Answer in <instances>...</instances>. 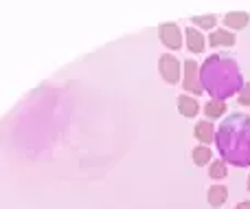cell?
<instances>
[{
    "instance_id": "1",
    "label": "cell",
    "mask_w": 250,
    "mask_h": 209,
    "mask_svg": "<svg viewBox=\"0 0 250 209\" xmlns=\"http://www.w3.org/2000/svg\"><path fill=\"white\" fill-rule=\"evenodd\" d=\"M217 148L224 161L233 165H250V117L248 115H230L224 119L215 135Z\"/></svg>"
},
{
    "instance_id": "2",
    "label": "cell",
    "mask_w": 250,
    "mask_h": 209,
    "mask_svg": "<svg viewBox=\"0 0 250 209\" xmlns=\"http://www.w3.org/2000/svg\"><path fill=\"white\" fill-rule=\"evenodd\" d=\"M200 84L215 99H226L242 88V73L237 62L224 55H211L200 69Z\"/></svg>"
},
{
    "instance_id": "3",
    "label": "cell",
    "mask_w": 250,
    "mask_h": 209,
    "mask_svg": "<svg viewBox=\"0 0 250 209\" xmlns=\"http://www.w3.org/2000/svg\"><path fill=\"white\" fill-rule=\"evenodd\" d=\"M158 69H160V75H163L165 82L176 84L178 79H180V62H178L173 55H163L160 57Z\"/></svg>"
},
{
    "instance_id": "4",
    "label": "cell",
    "mask_w": 250,
    "mask_h": 209,
    "mask_svg": "<svg viewBox=\"0 0 250 209\" xmlns=\"http://www.w3.org/2000/svg\"><path fill=\"white\" fill-rule=\"evenodd\" d=\"M185 88L191 91L193 95H200L204 91L202 84H200V69L193 60L185 62Z\"/></svg>"
},
{
    "instance_id": "5",
    "label": "cell",
    "mask_w": 250,
    "mask_h": 209,
    "mask_svg": "<svg viewBox=\"0 0 250 209\" xmlns=\"http://www.w3.org/2000/svg\"><path fill=\"white\" fill-rule=\"evenodd\" d=\"M160 40L167 48H180L182 46V33L176 24L167 22V24H160Z\"/></svg>"
},
{
    "instance_id": "6",
    "label": "cell",
    "mask_w": 250,
    "mask_h": 209,
    "mask_svg": "<svg viewBox=\"0 0 250 209\" xmlns=\"http://www.w3.org/2000/svg\"><path fill=\"white\" fill-rule=\"evenodd\" d=\"M178 110H180V115H185V117H195L198 110H200V106H198L195 99L182 95V97H178Z\"/></svg>"
},
{
    "instance_id": "7",
    "label": "cell",
    "mask_w": 250,
    "mask_h": 209,
    "mask_svg": "<svg viewBox=\"0 0 250 209\" xmlns=\"http://www.w3.org/2000/svg\"><path fill=\"white\" fill-rule=\"evenodd\" d=\"M226 198H229V189H226L224 185H213V187L208 189V205L220 207L226 203Z\"/></svg>"
},
{
    "instance_id": "8",
    "label": "cell",
    "mask_w": 250,
    "mask_h": 209,
    "mask_svg": "<svg viewBox=\"0 0 250 209\" xmlns=\"http://www.w3.org/2000/svg\"><path fill=\"white\" fill-rule=\"evenodd\" d=\"M187 46L193 53H202L204 51V35L198 29H187Z\"/></svg>"
},
{
    "instance_id": "9",
    "label": "cell",
    "mask_w": 250,
    "mask_h": 209,
    "mask_svg": "<svg viewBox=\"0 0 250 209\" xmlns=\"http://www.w3.org/2000/svg\"><path fill=\"white\" fill-rule=\"evenodd\" d=\"M208 42H211V46H233L235 35L229 33V31H213Z\"/></svg>"
},
{
    "instance_id": "10",
    "label": "cell",
    "mask_w": 250,
    "mask_h": 209,
    "mask_svg": "<svg viewBox=\"0 0 250 209\" xmlns=\"http://www.w3.org/2000/svg\"><path fill=\"white\" fill-rule=\"evenodd\" d=\"M195 139H200L202 143H211L215 139V130H213L211 121H200L195 126Z\"/></svg>"
},
{
    "instance_id": "11",
    "label": "cell",
    "mask_w": 250,
    "mask_h": 209,
    "mask_svg": "<svg viewBox=\"0 0 250 209\" xmlns=\"http://www.w3.org/2000/svg\"><path fill=\"white\" fill-rule=\"evenodd\" d=\"M224 24H226V26H230V29H244V26L248 24V13H242V11L226 13Z\"/></svg>"
},
{
    "instance_id": "12",
    "label": "cell",
    "mask_w": 250,
    "mask_h": 209,
    "mask_svg": "<svg viewBox=\"0 0 250 209\" xmlns=\"http://www.w3.org/2000/svg\"><path fill=\"white\" fill-rule=\"evenodd\" d=\"M204 113H207L208 119H217V117H222V115L226 113V104L224 101H220V99H213V101H208V104L204 106Z\"/></svg>"
},
{
    "instance_id": "13",
    "label": "cell",
    "mask_w": 250,
    "mask_h": 209,
    "mask_svg": "<svg viewBox=\"0 0 250 209\" xmlns=\"http://www.w3.org/2000/svg\"><path fill=\"white\" fill-rule=\"evenodd\" d=\"M208 161H211V150L207 145H198L193 150V163L195 165H207Z\"/></svg>"
},
{
    "instance_id": "14",
    "label": "cell",
    "mask_w": 250,
    "mask_h": 209,
    "mask_svg": "<svg viewBox=\"0 0 250 209\" xmlns=\"http://www.w3.org/2000/svg\"><path fill=\"white\" fill-rule=\"evenodd\" d=\"M217 22L215 16H193V24L202 26V29H213Z\"/></svg>"
},
{
    "instance_id": "15",
    "label": "cell",
    "mask_w": 250,
    "mask_h": 209,
    "mask_svg": "<svg viewBox=\"0 0 250 209\" xmlns=\"http://www.w3.org/2000/svg\"><path fill=\"white\" fill-rule=\"evenodd\" d=\"M208 174H211L213 179H224L226 176V163L224 161H215L211 165V172H208Z\"/></svg>"
},
{
    "instance_id": "16",
    "label": "cell",
    "mask_w": 250,
    "mask_h": 209,
    "mask_svg": "<svg viewBox=\"0 0 250 209\" xmlns=\"http://www.w3.org/2000/svg\"><path fill=\"white\" fill-rule=\"evenodd\" d=\"M239 104L250 106V82H248V84H244L242 91H239Z\"/></svg>"
},
{
    "instance_id": "17",
    "label": "cell",
    "mask_w": 250,
    "mask_h": 209,
    "mask_svg": "<svg viewBox=\"0 0 250 209\" xmlns=\"http://www.w3.org/2000/svg\"><path fill=\"white\" fill-rule=\"evenodd\" d=\"M235 209H250V203H248V201H244V203H239V205L235 207Z\"/></svg>"
},
{
    "instance_id": "18",
    "label": "cell",
    "mask_w": 250,
    "mask_h": 209,
    "mask_svg": "<svg viewBox=\"0 0 250 209\" xmlns=\"http://www.w3.org/2000/svg\"><path fill=\"white\" fill-rule=\"evenodd\" d=\"M248 189H250V176H248Z\"/></svg>"
}]
</instances>
